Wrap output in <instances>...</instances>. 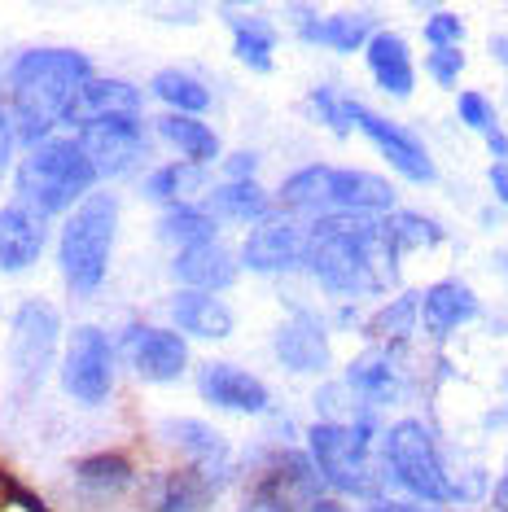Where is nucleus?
<instances>
[{"label":"nucleus","instance_id":"f8f14e48","mask_svg":"<svg viewBox=\"0 0 508 512\" xmlns=\"http://www.w3.org/2000/svg\"><path fill=\"white\" fill-rule=\"evenodd\" d=\"M75 145L84 149V158L92 162V171L101 176H127L136 162L145 158V123L141 119H101L75 127Z\"/></svg>","mask_w":508,"mask_h":512},{"label":"nucleus","instance_id":"de8ad7c7","mask_svg":"<svg viewBox=\"0 0 508 512\" xmlns=\"http://www.w3.org/2000/svg\"><path fill=\"white\" fill-rule=\"evenodd\" d=\"M241 512H290V508H281V504H272L268 495H254L250 491V499H246V508H241Z\"/></svg>","mask_w":508,"mask_h":512},{"label":"nucleus","instance_id":"c03bdc74","mask_svg":"<svg viewBox=\"0 0 508 512\" xmlns=\"http://www.w3.org/2000/svg\"><path fill=\"white\" fill-rule=\"evenodd\" d=\"M368 512H434V508L412 504V499H373V504H368Z\"/></svg>","mask_w":508,"mask_h":512},{"label":"nucleus","instance_id":"6e6552de","mask_svg":"<svg viewBox=\"0 0 508 512\" xmlns=\"http://www.w3.org/2000/svg\"><path fill=\"white\" fill-rule=\"evenodd\" d=\"M114 377H119L114 337L97 324H75L62 351V390L84 407H101L114 394Z\"/></svg>","mask_w":508,"mask_h":512},{"label":"nucleus","instance_id":"7c9ffc66","mask_svg":"<svg viewBox=\"0 0 508 512\" xmlns=\"http://www.w3.org/2000/svg\"><path fill=\"white\" fill-rule=\"evenodd\" d=\"M149 92L167 106V114H189V119H202L211 110V88L202 84L198 75L180 71V66H167L149 79Z\"/></svg>","mask_w":508,"mask_h":512},{"label":"nucleus","instance_id":"c756f323","mask_svg":"<svg viewBox=\"0 0 508 512\" xmlns=\"http://www.w3.org/2000/svg\"><path fill=\"white\" fill-rule=\"evenodd\" d=\"M224 22L233 31V53L241 66L250 71L268 75L272 71V57H276V27L263 18H250V14H237V9H224Z\"/></svg>","mask_w":508,"mask_h":512},{"label":"nucleus","instance_id":"2eb2a0df","mask_svg":"<svg viewBox=\"0 0 508 512\" xmlns=\"http://www.w3.org/2000/svg\"><path fill=\"white\" fill-rule=\"evenodd\" d=\"M224 486H228V477L180 464V469L154 473L145 482V508L149 512H211L215 499L224 495Z\"/></svg>","mask_w":508,"mask_h":512},{"label":"nucleus","instance_id":"9d476101","mask_svg":"<svg viewBox=\"0 0 508 512\" xmlns=\"http://www.w3.org/2000/svg\"><path fill=\"white\" fill-rule=\"evenodd\" d=\"M127 368L136 372L141 381H154V386H167L189 372V342L176 333V329H163V324H145V320H132L127 329L119 333V346H114Z\"/></svg>","mask_w":508,"mask_h":512},{"label":"nucleus","instance_id":"58836bf2","mask_svg":"<svg viewBox=\"0 0 508 512\" xmlns=\"http://www.w3.org/2000/svg\"><path fill=\"white\" fill-rule=\"evenodd\" d=\"M425 71H430L434 84L452 88L460 79V71H465V53H460V49H430V57H425Z\"/></svg>","mask_w":508,"mask_h":512},{"label":"nucleus","instance_id":"5701e85b","mask_svg":"<svg viewBox=\"0 0 508 512\" xmlns=\"http://www.w3.org/2000/svg\"><path fill=\"white\" fill-rule=\"evenodd\" d=\"M171 329L180 337H198V342H224L233 333V307L215 294H193V289H176L167 302Z\"/></svg>","mask_w":508,"mask_h":512},{"label":"nucleus","instance_id":"ea45409f","mask_svg":"<svg viewBox=\"0 0 508 512\" xmlns=\"http://www.w3.org/2000/svg\"><path fill=\"white\" fill-rule=\"evenodd\" d=\"M254 167H259V154L254 149H237V154L224 158V180H254Z\"/></svg>","mask_w":508,"mask_h":512},{"label":"nucleus","instance_id":"72a5a7b5","mask_svg":"<svg viewBox=\"0 0 508 512\" xmlns=\"http://www.w3.org/2000/svg\"><path fill=\"white\" fill-rule=\"evenodd\" d=\"M206 180V167H189V162H167V167H154L145 176V197H154V202L163 206H176V202H189L193 189H202Z\"/></svg>","mask_w":508,"mask_h":512},{"label":"nucleus","instance_id":"a211bd4d","mask_svg":"<svg viewBox=\"0 0 508 512\" xmlns=\"http://www.w3.org/2000/svg\"><path fill=\"white\" fill-rule=\"evenodd\" d=\"M158 438H163L171 451H180L189 469H202V473H215V477H233V447H228V438L219 434L215 425L193 421V416H176V421L158 425Z\"/></svg>","mask_w":508,"mask_h":512},{"label":"nucleus","instance_id":"c9c22d12","mask_svg":"<svg viewBox=\"0 0 508 512\" xmlns=\"http://www.w3.org/2000/svg\"><path fill=\"white\" fill-rule=\"evenodd\" d=\"M346 101H351V97H338L333 88H316L307 97V106H311V114H316L320 123L329 127V132L351 136V114H346Z\"/></svg>","mask_w":508,"mask_h":512},{"label":"nucleus","instance_id":"e433bc0d","mask_svg":"<svg viewBox=\"0 0 508 512\" xmlns=\"http://www.w3.org/2000/svg\"><path fill=\"white\" fill-rule=\"evenodd\" d=\"M456 114H460V123H465L469 132H482V136L500 127V119H495V106L482 97V92H473V88L456 97Z\"/></svg>","mask_w":508,"mask_h":512},{"label":"nucleus","instance_id":"dca6fc26","mask_svg":"<svg viewBox=\"0 0 508 512\" xmlns=\"http://www.w3.org/2000/svg\"><path fill=\"white\" fill-rule=\"evenodd\" d=\"M198 394L219 412H233V416H259L268 412L272 390L263 386L254 372L224 364V359H211V364L198 368Z\"/></svg>","mask_w":508,"mask_h":512},{"label":"nucleus","instance_id":"39448f33","mask_svg":"<svg viewBox=\"0 0 508 512\" xmlns=\"http://www.w3.org/2000/svg\"><path fill=\"white\" fill-rule=\"evenodd\" d=\"M92 189H97V171L75 145V136H53V141L27 149L14 167L18 206L40 219L71 215Z\"/></svg>","mask_w":508,"mask_h":512},{"label":"nucleus","instance_id":"f03ea898","mask_svg":"<svg viewBox=\"0 0 508 512\" xmlns=\"http://www.w3.org/2000/svg\"><path fill=\"white\" fill-rule=\"evenodd\" d=\"M92 79V62L79 49H27L5 75V114L14 127V141L36 149L53 141V132L66 123L75 92Z\"/></svg>","mask_w":508,"mask_h":512},{"label":"nucleus","instance_id":"393cba45","mask_svg":"<svg viewBox=\"0 0 508 512\" xmlns=\"http://www.w3.org/2000/svg\"><path fill=\"white\" fill-rule=\"evenodd\" d=\"M298 36L307 44H325L333 53H360L377 36V22L368 14H316V9H294Z\"/></svg>","mask_w":508,"mask_h":512},{"label":"nucleus","instance_id":"412c9836","mask_svg":"<svg viewBox=\"0 0 508 512\" xmlns=\"http://www.w3.org/2000/svg\"><path fill=\"white\" fill-rule=\"evenodd\" d=\"M44 246H49V228L40 215L22 211V206H0V272L22 276L40 263Z\"/></svg>","mask_w":508,"mask_h":512},{"label":"nucleus","instance_id":"473e14b6","mask_svg":"<svg viewBox=\"0 0 508 512\" xmlns=\"http://www.w3.org/2000/svg\"><path fill=\"white\" fill-rule=\"evenodd\" d=\"M158 237L176 250H193L206 246V241H219V224L202 211V202H176L158 219Z\"/></svg>","mask_w":508,"mask_h":512},{"label":"nucleus","instance_id":"a19ab883","mask_svg":"<svg viewBox=\"0 0 508 512\" xmlns=\"http://www.w3.org/2000/svg\"><path fill=\"white\" fill-rule=\"evenodd\" d=\"M5 499H9V504H14V508H22V512H49V504H44L40 495H31L22 482H14V477H9V482H5Z\"/></svg>","mask_w":508,"mask_h":512},{"label":"nucleus","instance_id":"864d4df0","mask_svg":"<svg viewBox=\"0 0 508 512\" xmlns=\"http://www.w3.org/2000/svg\"><path fill=\"white\" fill-rule=\"evenodd\" d=\"M504 272H508V254H504Z\"/></svg>","mask_w":508,"mask_h":512},{"label":"nucleus","instance_id":"bb28decb","mask_svg":"<svg viewBox=\"0 0 508 512\" xmlns=\"http://www.w3.org/2000/svg\"><path fill=\"white\" fill-rule=\"evenodd\" d=\"M342 386L364 407H390L403 394V377H399V368H395V359H390L386 346H373V351H364L351 368H346Z\"/></svg>","mask_w":508,"mask_h":512},{"label":"nucleus","instance_id":"2f4dec72","mask_svg":"<svg viewBox=\"0 0 508 512\" xmlns=\"http://www.w3.org/2000/svg\"><path fill=\"white\" fill-rule=\"evenodd\" d=\"M377 224H381V237H386V246L395 250L399 263L408 259L412 250H430V246H438V241H443V228H438L430 215L403 211V206H395L390 215H381Z\"/></svg>","mask_w":508,"mask_h":512},{"label":"nucleus","instance_id":"8fccbe9b","mask_svg":"<svg viewBox=\"0 0 508 512\" xmlns=\"http://www.w3.org/2000/svg\"><path fill=\"white\" fill-rule=\"evenodd\" d=\"M491 57L508 66V36H495V40H491Z\"/></svg>","mask_w":508,"mask_h":512},{"label":"nucleus","instance_id":"a878e982","mask_svg":"<svg viewBox=\"0 0 508 512\" xmlns=\"http://www.w3.org/2000/svg\"><path fill=\"white\" fill-rule=\"evenodd\" d=\"M202 211L215 219V224H263L272 219V193L263 189L259 180H224L215 184L211 193L202 197Z\"/></svg>","mask_w":508,"mask_h":512},{"label":"nucleus","instance_id":"20e7f679","mask_svg":"<svg viewBox=\"0 0 508 512\" xmlns=\"http://www.w3.org/2000/svg\"><path fill=\"white\" fill-rule=\"evenodd\" d=\"M377 473H381V482H395L412 504H425V508L473 499V486L460 482V477L447 469L443 451H438V438L421 421H412V416H403V421H395L381 434Z\"/></svg>","mask_w":508,"mask_h":512},{"label":"nucleus","instance_id":"09e8293b","mask_svg":"<svg viewBox=\"0 0 508 512\" xmlns=\"http://www.w3.org/2000/svg\"><path fill=\"white\" fill-rule=\"evenodd\" d=\"M491 499H495V508L500 512H508V469L495 477V486H491Z\"/></svg>","mask_w":508,"mask_h":512},{"label":"nucleus","instance_id":"cd10ccee","mask_svg":"<svg viewBox=\"0 0 508 512\" xmlns=\"http://www.w3.org/2000/svg\"><path fill=\"white\" fill-rule=\"evenodd\" d=\"M75 486L88 495H123L136 486V464L123 451H92V456L75 460Z\"/></svg>","mask_w":508,"mask_h":512},{"label":"nucleus","instance_id":"ddd939ff","mask_svg":"<svg viewBox=\"0 0 508 512\" xmlns=\"http://www.w3.org/2000/svg\"><path fill=\"white\" fill-rule=\"evenodd\" d=\"M303 250H307V228L294 215H272L246 232L237 263L259 276H281L303 263Z\"/></svg>","mask_w":508,"mask_h":512},{"label":"nucleus","instance_id":"0eeeda50","mask_svg":"<svg viewBox=\"0 0 508 512\" xmlns=\"http://www.w3.org/2000/svg\"><path fill=\"white\" fill-rule=\"evenodd\" d=\"M373 416L355 421H316L307 429V460L316 469L320 486L351 499H381V473L373 456Z\"/></svg>","mask_w":508,"mask_h":512},{"label":"nucleus","instance_id":"37998d69","mask_svg":"<svg viewBox=\"0 0 508 512\" xmlns=\"http://www.w3.org/2000/svg\"><path fill=\"white\" fill-rule=\"evenodd\" d=\"M487 180H491L495 202L508 206V162H491V167H487Z\"/></svg>","mask_w":508,"mask_h":512},{"label":"nucleus","instance_id":"1a4fd4ad","mask_svg":"<svg viewBox=\"0 0 508 512\" xmlns=\"http://www.w3.org/2000/svg\"><path fill=\"white\" fill-rule=\"evenodd\" d=\"M57 346H62V316L53 311V302H22L14 311V324H9V364L27 390H36L49 377Z\"/></svg>","mask_w":508,"mask_h":512},{"label":"nucleus","instance_id":"f257e3e1","mask_svg":"<svg viewBox=\"0 0 508 512\" xmlns=\"http://www.w3.org/2000/svg\"><path fill=\"white\" fill-rule=\"evenodd\" d=\"M303 267L320 289L342 298L381 294L399 281V259L386 246L377 219L360 215H320L307 228Z\"/></svg>","mask_w":508,"mask_h":512},{"label":"nucleus","instance_id":"f704fd0d","mask_svg":"<svg viewBox=\"0 0 508 512\" xmlns=\"http://www.w3.org/2000/svg\"><path fill=\"white\" fill-rule=\"evenodd\" d=\"M417 320H421V311H417V294H399L390 307H381L373 320H368V333L377 337L381 346H395V342H408V333L417 329Z\"/></svg>","mask_w":508,"mask_h":512},{"label":"nucleus","instance_id":"4c0bfd02","mask_svg":"<svg viewBox=\"0 0 508 512\" xmlns=\"http://www.w3.org/2000/svg\"><path fill=\"white\" fill-rule=\"evenodd\" d=\"M425 40H430V49H460V40H465V22L452 9H434L430 22H425Z\"/></svg>","mask_w":508,"mask_h":512},{"label":"nucleus","instance_id":"79ce46f5","mask_svg":"<svg viewBox=\"0 0 508 512\" xmlns=\"http://www.w3.org/2000/svg\"><path fill=\"white\" fill-rule=\"evenodd\" d=\"M14 127H9V114L5 106H0V180H5V171H9V162H14Z\"/></svg>","mask_w":508,"mask_h":512},{"label":"nucleus","instance_id":"aec40b11","mask_svg":"<svg viewBox=\"0 0 508 512\" xmlns=\"http://www.w3.org/2000/svg\"><path fill=\"white\" fill-rule=\"evenodd\" d=\"M141 88L127 84V79H101L92 75L84 88L75 92L66 123L84 127V123H101V119H141Z\"/></svg>","mask_w":508,"mask_h":512},{"label":"nucleus","instance_id":"4be33fe9","mask_svg":"<svg viewBox=\"0 0 508 512\" xmlns=\"http://www.w3.org/2000/svg\"><path fill=\"white\" fill-rule=\"evenodd\" d=\"M364 62H368V75L373 84L386 92V97H412L417 92V62H412V49L399 31H381L364 44Z\"/></svg>","mask_w":508,"mask_h":512},{"label":"nucleus","instance_id":"49530a36","mask_svg":"<svg viewBox=\"0 0 508 512\" xmlns=\"http://www.w3.org/2000/svg\"><path fill=\"white\" fill-rule=\"evenodd\" d=\"M482 141H487V149H491L495 162H508V132H500V127H495V132H487Z\"/></svg>","mask_w":508,"mask_h":512},{"label":"nucleus","instance_id":"9b49d317","mask_svg":"<svg viewBox=\"0 0 508 512\" xmlns=\"http://www.w3.org/2000/svg\"><path fill=\"white\" fill-rule=\"evenodd\" d=\"M346 114H351V132H364V141L377 149L381 158H386V167H395L403 180H412V184H430L438 171H434V158H430V149H425L412 132H403L399 123H390V119H381L377 110H368L360 106V101H346Z\"/></svg>","mask_w":508,"mask_h":512},{"label":"nucleus","instance_id":"b1692460","mask_svg":"<svg viewBox=\"0 0 508 512\" xmlns=\"http://www.w3.org/2000/svg\"><path fill=\"white\" fill-rule=\"evenodd\" d=\"M417 311H421V324L434 342H447L460 324H469L478 316V294L465 285V281H434L425 294H417Z\"/></svg>","mask_w":508,"mask_h":512},{"label":"nucleus","instance_id":"3c124183","mask_svg":"<svg viewBox=\"0 0 508 512\" xmlns=\"http://www.w3.org/2000/svg\"><path fill=\"white\" fill-rule=\"evenodd\" d=\"M5 482H9V477H5V473H0V504H5Z\"/></svg>","mask_w":508,"mask_h":512},{"label":"nucleus","instance_id":"4468645a","mask_svg":"<svg viewBox=\"0 0 508 512\" xmlns=\"http://www.w3.org/2000/svg\"><path fill=\"white\" fill-rule=\"evenodd\" d=\"M272 351H276V364L298 372V377H320L329 372V329L320 324V316L311 311H290L272 333Z\"/></svg>","mask_w":508,"mask_h":512},{"label":"nucleus","instance_id":"a18cd8bd","mask_svg":"<svg viewBox=\"0 0 508 512\" xmlns=\"http://www.w3.org/2000/svg\"><path fill=\"white\" fill-rule=\"evenodd\" d=\"M303 512H351V504H346V499H338V495H316V499H311V504L303 508Z\"/></svg>","mask_w":508,"mask_h":512},{"label":"nucleus","instance_id":"7ed1b4c3","mask_svg":"<svg viewBox=\"0 0 508 512\" xmlns=\"http://www.w3.org/2000/svg\"><path fill=\"white\" fill-rule=\"evenodd\" d=\"M285 215H360V219H381L399 206L395 184L377 171L360 167H303L290 180H281L276 202Z\"/></svg>","mask_w":508,"mask_h":512},{"label":"nucleus","instance_id":"6ab92c4d","mask_svg":"<svg viewBox=\"0 0 508 512\" xmlns=\"http://www.w3.org/2000/svg\"><path fill=\"white\" fill-rule=\"evenodd\" d=\"M171 276H176L180 289L219 298L228 285H237L241 263H237V254L228 250L224 241H206V246H193V250H176V259H171Z\"/></svg>","mask_w":508,"mask_h":512},{"label":"nucleus","instance_id":"c85d7f7f","mask_svg":"<svg viewBox=\"0 0 508 512\" xmlns=\"http://www.w3.org/2000/svg\"><path fill=\"white\" fill-rule=\"evenodd\" d=\"M154 127H158V136L180 154V162H189V167H206V162L219 158V136L211 132V123L189 119V114H163Z\"/></svg>","mask_w":508,"mask_h":512},{"label":"nucleus","instance_id":"603ef678","mask_svg":"<svg viewBox=\"0 0 508 512\" xmlns=\"http://www.w3.org/2000/svg\"><path fill=\"white\" fill-rule=\"evenodd\" d=\"M504 412H508V377H504Z\"/></svg>","mask_w":508,"mask_h":512},{"label":"nucleus","instance_id":"423d86ee","mask_svg":"<svg viewBox=\"0 0 508 512\" xmlns=\"http://www.w3.org/2000/svg\"><path fill=\"white\" fill-rule=\"evenodd\" d=\"M114 241H119V197L92 189L57 232V272L71 294L88 298L106 285Z\"/></svg>","mask_w":508,"mask_h":512},{"label":"nucleus","instance_id":"f3484780","mask_svg":"<svg viewBox=\"0 0 508 512\" xmlns=\"http://www.w3.org/2000/svg\"><path fill=\"white\" fill-rule=\"evenodd\" d=\"M254 495H268L272 504L290 508V512H303L316 495H325V486H320L316 469H311L307 451H272L268 464L259 469V482H254Z\"/></svg>","mask_w":508,"mask_h":512}]
</instances>
